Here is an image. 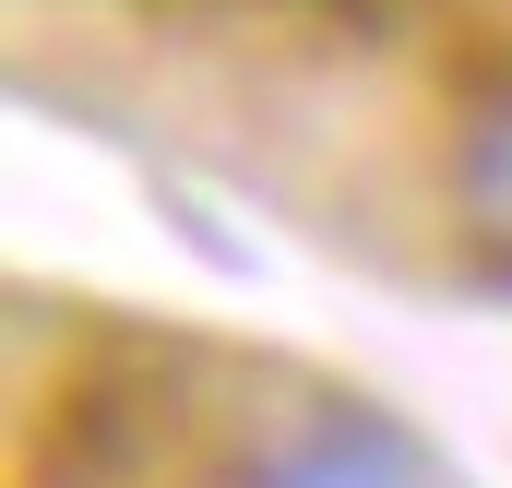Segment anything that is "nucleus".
<instances>
[{
    "instance_id": "obj_1",
    "label": "nucleus",
    "mask_w": 512,
    "mask_h": 488,
    "mask_svg": "<svg viewBox=\"0 0 512 488\" xmlns=\"http://www.w3.org/2000/svg\"><path fill=\"white\" fill-rule=\"evenodd\" d=\"M227 488H465L453 453L429 429H405L393 405H358V393H322L310 417H286Z\"/></svg>"
},
{
    "instance_id": "obj_2",
    "label": "nucleus",
    "mask_w": 512,
    "mask_h": 488,
    "mask_svg": "<svg viewBox=\"0 0 512 488\" xmlns=\"http://www.w3.org/2000/svg\"><path fill=\"white\" fill-rule=\"evenodd\" d=\"M453 227L477 239L489 274H512V60L477 72V96L453 120Z\"/></svg>"
}]
</instances>
